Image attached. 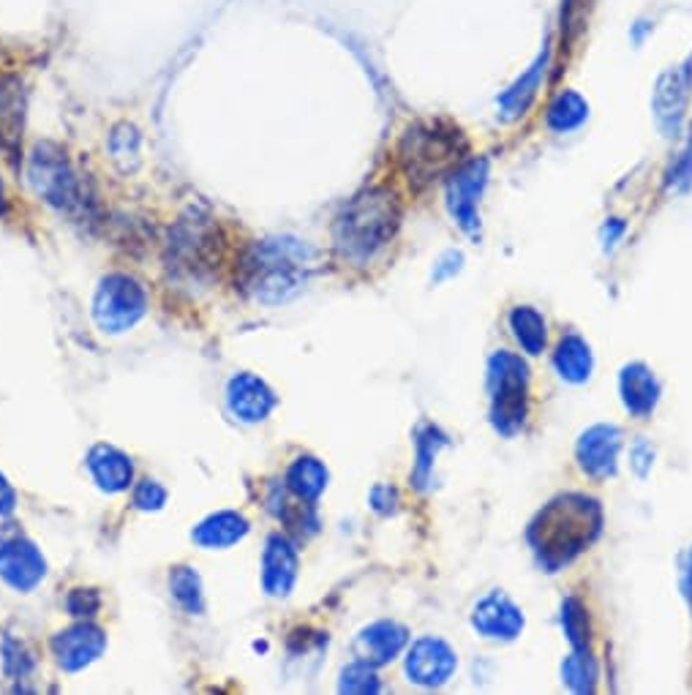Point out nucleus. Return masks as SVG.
<instances>
[{"label":"nucleus","instance_id":"obj_1","mask_svg":"<svg viewBox=\"0 0 692 695\" xmlns=\"http://www.w3.org/2000/svg\"><path fill=\"white\" fill-rule=\"evenodd\" d=\"M603 529V510L600 502L586 494H562L543 510L529 527V543H532L538 562L549 573L570 565L598 540Z\"/></svg>","mask_w":692,"mask_h":695},{"label":"nucleus","instance_id":"obj_2","mask_svg":"<svg viewBox=\"0 0 692 695\" xmlns=\"http://www.w3.org/2000/svg\"><path fill=\"white\" fill-rule=\"evenodd\" d=\"M401 224V202L388 186L360 191L349 199L333 224V240L341 257L365 262L395 238Z\"/></svg>","mask_w":692,"mask_h":695},{"label":"nucleus","instance_id":"obj_3","mask_svg":"<svg viewBox=\"0 0 692 695\" xmlns=\"http://www.w3.org/2000/svg\"><path fill=\"white\" fill-rule=\"evenodd\" d=\"M314 251L298 240H264L243 262V284L260 304H284L309 278Z\"/></svg>","mask_w":692,"mask_h":695},{"label":"nucleus","instance_id":"obj_4","mask_svg":"<svg viewBox=\"0 0 692 695\" xmlns=\"http://www.w3.org/2000/svg\"><path fill=\"white\" fill-rule=\"evenodd\" d=\"M467 153V139L461 129L444 123L409 126L399 145V161L409 183L425 186L439 175L461 165Z\"/></svg>","mask_w":692,"mask_h":695},{"label":"nucleus","instance_id":"obj_5","mask_svg":"<svg viewBox=\"0 0 692 695\" xmlns=\"http://www.w3.org/2000/svg\"><path fill=\"white\" fill-rule=\"evenodd\" d=\"M491 423L499 434L513 437L529 415V366L513 353H493L489 360Z\"/></svg>","mask_w":692,"mask_h":695},{"label":"nucleus","instance_id":"obj_6","mask_svg":"<svg viewBox=\"0 0 692 695\" xmlns=\"http://www.w3.org/2000/svg\"><path fill=\"white\" fill-rule=\"evenodd\" d=\"M28 180L36 195L44 202H50L52 208L66 210V214L86 210V186H82L80 175L74 172V167H71V161L66 159V153L58 145H36L28 159Z\"/></svg>","mask_w":692,"mask_h":695},{"label":"nucleus","instance_id":"obj_7","mask_svg":"<svg viewBox=\"0 0 692 695\" xmlns=\"http://www.w3.org/2000/svg\"><path fill=\"white\" fill-rule=\"evenodd\" d=\"M489 178L491 161L485 156H472L450 169L444 186L450 216L472 240H480V199L485 195Z\"/></svg>","mask_w":692,"mask_h":695},{"label":"nucleus","instance_id":"obj_8","mask_svg":"<svg viewBox=\"0 0 692 695\" xmlns=\"http://www.w3.org/2000/svg\"><path fill=\"white\" fill-rule=\"evenodd\" d=\"M144 308H148V295L140 284L134 278L116 274L101 281L93 300V317L107 334H123L140 322Z\"/></svg>","mask_w":692,"mask_h":695},{"label":"nucleus","instance_id":"obj_9","mask_svg":"<svg viewBox=\"0 0 692 695\" xmlns=\"http://www.w3.org/2000/svg\"><path fill=\"white\" fill-rule=\"evenodd\" d=\"M692 99V52L682 63L671 66L658 77L652 90V115L665 137H679L688 120Z\"/></svg>","mask_w":692,"mask_h":695},{"label":"nucleus","instance_id":"obj_10","mask_svg":"<svg viewBox=\"0 0 692 695\" xmlns=\"http://www.w3.org/2000/svg\"><path fill=\"white\" fill-rule=\"evenodd\" d=\"M215 240H219V229L210 216H202V210L191 208L178 224H174L170 235V254L174 257L178 268L200 274V270L210 268L215 257Z\"/></svg>","mask_w":692,"mask_h":695},{"label":"nucleus","instance_id":"obj_11","mask_svg":"<svg viewBox=\"0 0 692 695\" xmlns=\"http://www.w3.org/2000/svg\"><path fill=\"white\" fill-rule=\"evenodd\" d=\"M455 652L442 638H420L414 641L407 655L409 682L423 687H439L455 674Z\"/></svg>","mask_w":692,"mask_h":695},{"label":"nucleus","instance_id":"obj_12","mask_svg":"<svg viewBox=\"0 0 692 695\" xmlns=\"http://www.w3.org/2000/svg\"><path fill=\"white\" fill-rule=\"evenodd\" d=\"M619 450H622V431L616 426H592L578 439V464L589 477L603 480L616 473Z\"/></svg>","mask_w":692,"mask_h":695},{"label":"nucleus","instance_id":"obj_13","mask_svg":"<svg viewBox=\"0 0 692 695\" xmlns=\"http://www.w3.org/2000/svg\"><path fill=\"white\" fill-rule=\"evenodd\" d=\"M549 66H551V41H545L543 50L538 52V58L526 66V71H523L519 80L510 85V88L497 99L499 118H502L504 123H513V120L523 118L529 107L534 105V99H538L540 88H543L545 82V75H549Z\"/></svg>","mask_w":692,"mask_h":695},{"label":"nucleus","instance_id":"obj_14","mask_svg":"<svg viewBox=\"0 0 692 695\" xmlns=\"http://www.w3.org/2000/svg\"><path fill=\"white\" fill-rule=\"evenodd\" d=\"M44 556L26 537H9V540L0 543V576L6 584L28 592L44 578Z\"/></svg>","mask_w":692,"mask_h":695},{"label":"nucleus","instance_id":"obj_15","mask_svg":"<svg viewBox=\"0 0 692 695\" xmlns=\"http://www.w3.org/2000/svg\"><path fill=\"white\" fill-rule=\"evenodd\" d=\"M474 631L493 641H513L523 631L521 608L502 592H489L472 612Z\"/></svg>","mask_w":692,"mask_h":695},{"label":"nucleus","instance_id":"obj_16","mask_svg":"<svg viewBox=\"0 0 692 695\" xmlns=\"http://www.w3.org/2000/svg\"><path fill=\"white\" fill-rule=\"evenodd\" d=\"M104 633L93 625H74L52 638V652H56L58 663L66 671L86 668L88 663H93L104 652Z\"/></svg>","mask_w":692,"mask_h":695},{"label":"nucleus","instance_id":"obj_17","mask_svg":"<svg viewBox=\"0 0 692 695\" xmlns=\"http://www.w3.org/2000/svg\"><path fill=\"white\" fill-rule=\"evenodd\" d=\"M26 126V90L17 77H0V150L17 159Z\"/></svg>","mask_w":692,"mask_h":695},{"label":"nucleus","instance_id":"obj_18","mask_svg":"<svg viewBox=\"0 0 692 695\" xmlns=\"http://www.w3.org/2000/svg\"><path fill=\"white\" fill-rule=\"evenodd\" d=\"M227 401H230L232 415L243 423H260L273 413L275 396L262 379L251 377V374H238L227 390Z\"/></svg>","mask_w":692,"mask_h":695},{"label":"nucleus","instance_id":"obj_19","mask_svg":"<svg viewBox=\"0 0 692 695\" xmlns=\"http://www.w3.org/2000/svg\"><path fill=\"white\" fill-rule=\"evenodd\" d=\"M298 578V552L284 535H273L268 540L262 559V584L270 595L284 597Z\"/></svg>","mask_w":692,"mask_h":695},{"label":"nucleus","instance_id":"obj_20","mask_svg":"<svg viewBox=\"0 0 692 695\" xmlns=\"http://www.w3.org/2000/svg\"><path fill=\"white\" fill-rule=\"evenodd\" d=\"M619 393H622L624 409L633 417H649L658 407L660 383L652 374V368L643 363H630L622 368L619 377Z\"/></svg>","mask_w":692,"mask_h":695},{"label":"nucleus","instance_id":"obj_21","mask_svg":"<svg viewBox=\"0 0 692 695\" xmlns=\"http://www.w3.org/2000/svg\"><path fill=\"white\" fill-rule=\"evenodd\" d=\"M407 646V631L395 622H374L358 636V652L365 663H390Z\"/></svg>","mask_w":692,"mask_h":695},{"label":"nucleus","instance_id":"obj_22","mask_svg":"<svg viewBox=\"0 0 692 695\" xmlns=\"http://www.w3.org/2000/svg\"><path fill=\"white\" fill-rule=\"evenodd\" d=\"M88 469L104 492H112V494L123 492V488H129V483H131L129 456H123V453L110 445H99L90 450Z\"/></svg>","mask_w":692,"mask_h":695},{"label":"nucleus","instance_id":"obj_23","mask_svg":"<svg viewBox=\"0 0 692 695\" xmlns=\"http://www.w3.org/2000/svg\"><path fill=\"white\" fill-rule=\"evenodd\" d=\"M553 366H556L559 377H562L564 383H573V385L586 383V379L592 377V368H594L592 349H589V344L583 341L578 334H568L562 341L556 344Z\"/></svg>","mask_w":692,"mask_h":695},{"label":"nucleus","instance_id":"obj_24","mask_svg":"<svg viewBox=\"0 0 692 695\" xmlns=\"http://www.w3.org/2000/svg\"><path fill=\"white\" fill-rule=\"evenodd\" d=\"M245 532H249V522L240 513L224 510L204 518L200 527L194 529V540L204 548H227L232 543L243 540Z\"/></svg>","mask_w":692,"mask_h":695},{"label":"nucleus","instance_id":"obj_25","mask_svg":"<svg viewBox=\"0 0 692 695\" xmlns=\"http://www.w3.org/2000/svg\"><path fill=\"white\" fill-rule=\"evenodd\" d=\"M586 120L589 101L578 90H562V93H556V99L549 105V112H545V123L556 135H570V131L581 129Z\"/></svg>","mask_w":692,"mask_h":695},{"label":"nucleus","instance_id":"obj_26","mask_svg":"<svg viewBox=\"0 0 692 695\" xmlns=\"http://www.w3.org/2000/svg\"><path fill=\"white\" fill-rule=\"evenodd\" d=\"M328 486V469L322 461L311 456H300L298 461L289 467L287 473V488L300 502H317L319 494Z\"/></svg>","mask_w":692,"mask_h":695},{"label":"nucleus","instance_id":"obj_27","mask_svg":"<svg viewBox=\"0 0 692 695\" xmlns=\"http://www.w3.org/2000/svg\"><path fill=\"white\" fill-rule=\"evenodd\" d=\"M510 330H513L515 341L526 355H540L549 341V325H545L543 314L534 311L529 306H519L510 311Z\"/></svg>","mask_w":692,"mask_h":695},{"label":"nucleus","instance_id":"obj_28","mask_svg":"<svg viewBox=\"0 0 692 695\" xmlns=\"http://www.w3.org/2000/svg\"><path fill=\"white\" fill-rule=\"evenodd\" d=\"M140 129L131 123H118L110 135V156L123 172H134L140 167Z\"/></svg>","mask_w":692,"mask_h":695},{"label":"nucleus","instance_id":"obj_29","mask_svg":"<svg viewBox=\"0 0 692 695\" xmlns=\"http://www.w3.org/2000/svg\"><path fill=\"white\" fill-rule=\"evenodd\" d=\"M562 676L573 693H594V682H598V663H594L589 649H573V655L564 661Z\"/></svg>","mask_w":692,"mask_h":695},{"label":"nucleus","instance_id":"obj_30","mask_svg":"<svg viewBox=\"0 0 692 695\" xmlns=\"http://www.w3.org/2000/svg\"><path fill=\"white\" fill-rule=\"evenodd\" d=\"M562 627L573 649H589V614L578 597H568L562 603Z\"/></svg>","mask_w":692,"mask_h":695},{"label":"nucleus","instance_id":"obj_31","mask_svg":"<svg viewBox=\"0 0 692 695\" xmlns=\"http://www.w3.org/2000/svg\"><path fill=\"white\" fill-rule=\"evenodd\" d=\"M444 445H448V439H444L433 426H425L418 431V469H414V483H418V488L429 486L433 458H437L439 447Z\"/></svg>","mask_w":692,"mask_h":695},{"label":"nucleus","instance_id":"obj_32","mask_svg":"<svg viewBox=\"0 0 692 695\" xmlns=\"http://www.w3.org/2000/svg\"><path fill=\"white\" fill-rule=\"evenodd\" d=\"M170 586H172L174 600H178L185 612H191V614L202 612V584H200V576H197L191 567H178V570L172 573Z\"/></svg>","mask_w":692,"mask_h":695},{"label":"nucleus","instance_id":"obj_33","mask_svg":"<svg viewBox=\"0 0 692 695\" xmlns=\"http://www.w3.org/2000/svg\"><path fill=\"white\" fill-rule=\"evenodd\" d=\"M339 691L341 693H379V682H377L374 668H371V663L358 661L349 668H344Z\"/></svg>","mask_w":692,"mask_h":695},{"label":"nucleus","instance_id":"obj_34","mask_svg":"<svg viewBox=\"0 0 692 695\" xmlns=\"http://www.w3.org/2000/svg\"><path fill=\"white\" fill-rule=\"evenodd\" d=\"M665 183L673 191H688L692 186V139L688 142V148L673 159V165L668 167Z\"/></svg>","mask_w":692,"mask_h":695},{"label":"nucleus","instance_id":"obj_35","mask_svg":"<svg viewBox=\"0 0 692 695\" xmlns=\"http://www.w3.org/2000/svg\"><path fill=\"white\" fill-rule=\"evenodd\" d=\"M134 502L142 507V510H159L161 505L167 502V492L153 480H144L137 486L134 492Z\"/></svg>","mask_w":692,"mask_h":695},{"label":"nucleus","instance_id":"obj_36","mask_svg":"<svg viewBox=\"0 0 692 695\" xmlns=\"http://www.w3.org/2000/svg\"><path fill=\"white\" fill-rule=\"evenodd\" d=\"M101 597L93 589H74L69 597V612L74 616H93L99 612Z\"/></svg>","mask_w":692,"mask_h":695},{"label":"nucleus","instance_id":"obj_37","mask_svg":"<svg viewBox=\"0 0 692 695\" xmlns=\"http://www.w3.org/2000/svg\"><path fill=\"white\" fill-rule=\"evenodd\" d=\"M652 458H654L652 447H649L646 443H638L633 447V467H635V473L641 475V477H646L649 469H652Z\"/></svg>","mask_w":692,"mask_h":695},{"label":"nucleus","instance_id":"obj_38","mask_svg":"<svg viewBox=\"0 0 692 695\" xmlns=\"http://www.w3.org/2000/svg\"><path fill=\"white\" fill-rule=\"evenodd\" d=\"M14 505H17L14 488H11L9 483H6V477L0 475V516H9V513L14 510Z\"/></svg>","mask_w":692,"mask_h":695},{"label":"nucleus","instance_id":"obj_39","mask_svg":"<svg viewBox=\"0 0 692 695\" xmlns=\"http://www.w3.org/2000/svg\"><path fill=\"white\" fill-rule=\"evenodd\" d=\"M622 232H624V221H619V219H611L603 227V240H605V246H613L616 244L619 238H622Z\"/></svg>","mask_w":692,"mask_h":695},{"label":"nucleus","instance_id":"obj_40","mask_svg":"<svg viewBox=\"0 0 692 695\" xmlns=\"http://www.w3.org/2000/svg\"><path fill=\"white\" fill-rule=\"evenodd\" d=\"M682 586H684V595H688V597H690V603H692V552L688 554V562H684Z\"/></svg>","mask_w":692,"mask_h":695},{"label":"nucleus","instance_id":"obj_41","mask_svg":"<svg viewBox=\"0 0 692 695\" xmlns=\"http://www.w3.org/2000/svg\"><path fill=\"white\" fill-rule=\"evenodd\" d=\"M6 210V197H3V183H0V214Z\"/></svg>","mask_w":692,"mask_h":695}]
</instances>
